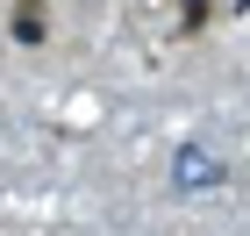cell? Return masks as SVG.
<instances>
[{
  "instance_id": "cell-1",
  "label": "cell",
  "mask_w": 250,
  "mask_h": 236,
  "mask_svg": "<svg viewBox=\"0 0 250 236\" xmlns=\"http://www.w3.org/2000/svg\"><path fill=\"white\" fill-rule=\"evenodd\" d=\"M172 186H179V193H193V186H222V150L186 143V150L172 157Z\"/></svg>"
},
{
  "instance_id": "cell-2",
  "label": "cell",
  "mask_w": 250,
  "mask_h": 236,
  "mask_svg": "<svg viewBox=\"0 0 250 236\" xmlns=\"http://www.w3.org/2000/svg\"><path fill=\"white\" fill-rule=\"evenodd\" d=\"M15 36H43V7H21V15H15Z\"/></svg>"
}]
</instances>
